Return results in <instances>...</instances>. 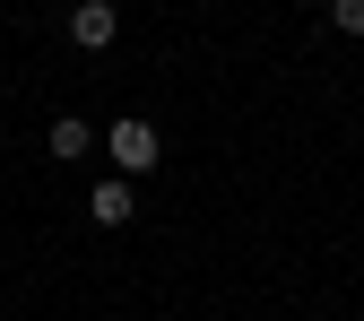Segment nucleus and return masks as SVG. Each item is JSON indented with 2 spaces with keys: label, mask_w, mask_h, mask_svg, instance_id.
<instances>
[{
  "label": "nucleus",
  "mask_w": 364,
  "mask_h": 321,
  "mask_svg": "<svg viewBox=\"0 0 364 321\" xmlns=\"http://www.w3.org/2000/svg\"><path fill=\"white\" fill-rule=\"evenodd\" d=\"M113 35H122L113 0H78V9H70V43H78V53H113Z\"/></svg>",
  "instance_id": "obj_2"
},
{
  "label": "nucleus",
  "mask_w": 364,
  "mask_h": 321,
  "mask_svg": "<svg viewBox=\"0 0 364 321\" xmlns=\"http://www.w3.org/2000/svg\"><path fill=\"white\" fill-rule=\"evenodd\" d=\"M43 148H53V157H61V165H78V157H87V148H96V130H87V122H78V113H53V130H43Z\"/></svg>",
  "instance_id": "obj_4"
},
{
  "label": "nucleus",
  "mask_w": 364,
  "mask_h": 321,
  "mask_svg": "<svg viewBox=\"0 0 364 321\" xmlns=\"http://www.w3.org/2000/svg\"><path fill=\"white\" fill-rule=\"evenodd\" d=\"M330 26L338 35H364V0H330Z\"/></svg>",
  "instance_id": "obj_5"
},
{
  "label": "nucleus",
  "mask_w": 364,
  "mask_h": 321,
  "mask_svg": "<svg viewBox=\"0 0 364 321\" xmlns=\"http://www.w3.org/2000/svg\"><path fill=\"white\" fill-rule=\"evenodd\" d=\"M113 9H122V0H113Z\"/></svg>",
  "instance_id": "obj_6"
},
{
  "label": "nucleus",
  "mask_w": 364,
  "mask_h": 321,
  "mask_svg": "<svg viewBox=\"0 0 364 321\" xmlns=\"http://www.w3.org/2000/svg\"><path fill=\"white\" fill-rule=\"evenodd\" d=\"M87 217H96L105 235H113V226H130V217H139V191H130V174H105L96 191H87Z\"/></svg>",
  "instance_id": "obj_3"
},
{
  "label": "nucleus",
  "mask_w": 364,
  "mask_h": 321,
  "mask_svg": "<svg viewBox=\"0 0 364 321\" xmlns=\"http://www.w3.org/2000/svg\"><path fill=\"white\" fill-rule=\"evenodd\" d=\"M105 148H113V174H156V157H165L156 122H139V113H122V122L105 130Z\"/></svg>",
  "instance_id": "obj_1"
}]
</instances>
